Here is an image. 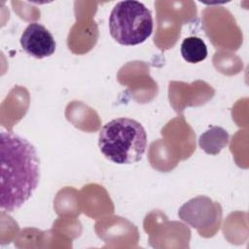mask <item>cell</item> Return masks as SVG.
Instances as JSON below:
<instances>
[{
  "label": "cell",
  "mask_w": 249,
  "mask_h": 249,
  "mask_svg": "<svg viewBox=\"0 0 249 249\" xmlns=\"http://www.w3.org/2000/svg\"><path fill=\"white\" fill-rule=\"evenodd\" d=\"M154 21L151 11L134 0L118 2L109 17L112 38L124 46H135L145 42L152 34Z\"/></svg>",
  "instance_id": "cell-3"
},
{
  "label": "cell",
  "mask_w": 249,
  "mask_h": 249,
  "mask_svg": "<svg viewBox=\"0 0 249 249\" xmlns=\"http://www.w3.org/2000/svg\"><path fill=\"white\" fill-rule=\"evenodd\" d=\"M229 133L221 126H212L203 132L199 139V147L208 155L219 154L229 143Z\"/></svg>",
  "instance_id": "cell-5"
},
{
  "label": "cell",
  "mask_w": 249,
  "mask_h": 249,
  "mask_svg": "<svg viewBox=\"0 0 249 249\" xmlns=\"http://www.w3.org/2000/svg\"><path fill=\"white\" fill-rule=\"evenodd\" d=\"M19 42L23 51L36 58L51 56L56 48L53 34L38 22H31L26 26Z\"/></svg>",
  "instance_id": "cell-4"
},
{
  "label": "cell",
  "mask_w": 249,
  "mask_h": 249,
  "mask_svg": "<svg viewBox=\"0 0 249 249\" xmlns=\"http://www.w3.org/2000/svg\"><path fill=\"white\" fill-rule=\"evenodd\" d=\"M181 54L189 63H198L207 56V47L202 39L190 36L183 40L181 44Z\"/></svg>",
  "instance_id": "cell-6"
},
{
  "label": "cell",
  "mask_w": 249,
  "mask_h": 249,
  "mask_svg": "<svg viewBox=\"0 0 249 249\" xmlns=\"http://www.w3.org/2000/svg\"><path fill=\"white\" fill-rule=\"evenodd\" d=\"M98 147L102 155L117 164L141 160L147 148L143 125L130 118H117L106 123L99 131Z\"/></svg>",
  "instance_id": "cell-2"
},
{
  "label": "cell",
  "mask_w": 249,
  "mask_h": 249,
  "mask_svg": "<svg viewBox=\"0 0 249 249\" xmlns=\"http://www.w3.org/2000/svg\"><path fill=\"white\" fill-rule=\"evenodd\" d=\"M0 207L12 212L33 195L40 180V160L35 147L13 131L0 136Z\"/></svg>",
  "instance_id": "cell-1"
}]
</instances>
